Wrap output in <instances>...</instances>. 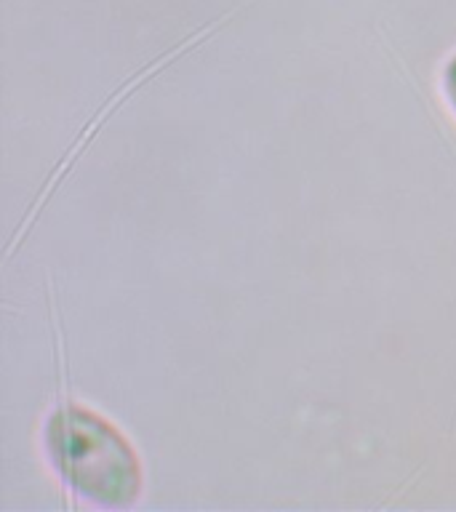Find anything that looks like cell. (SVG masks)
Here are the masks:
<instances>
[{"label":"cell","mask_w":456,"mask_h":512,"mask_svg":"<svg viewBox=\"0 0 456 512\" xmlns=\"http://www.w3.org/2000/svg\"><path fill=\"white\" fill-rule=\"evenodd\" d=\"M46 446L62 483L104 507L131 504L139 491V464L123 435L91 411L56 408Z\"/></svg>","instance_id":"obj_1"},{"label":"cell","mask_w":456,"mask_h":512,"mask_svg":"<svg viewBox=\"0 0 456 512\" xmlns=\"http://www.w3.org/2000/svg\"><path fill=\"white\" fill-rule=\"evenodd\" d=\"M443 88H446L448 104H451L456 112V59H451V64L446 67V75H443Z\"/></svg>","instance_id":"obj_2"}]
</instances>
